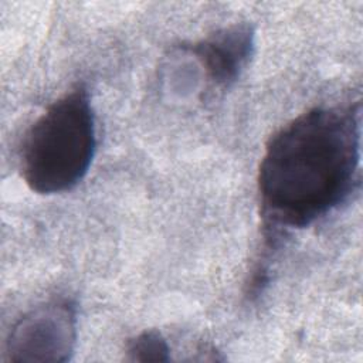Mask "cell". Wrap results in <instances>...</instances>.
Returning <instances> with one entry per match:
<instances>
[{"instance_id": "obj_1", "label": "cell", "mask_w": 363, "mask_h": 363, "mask_svg": "<svg viewBox=\"0 0 363 363\" xmlns=\"http://www.w3.org/2000/svg\"><path fill=\"white\" fill-rule=\"evenodd\" d=\"M360 102L316 106L267 142L258 170L265 245L286 230L305 228L359 186Z\"/></svg>"}, {"instance_id": "obj_2", "label": "cell", "mask_w": 363, "mask_h": 363, "mask_svg": "<svg viewBox=\"0 0 363 363\" xmlns=\"http://www.w3.org/2000/svg\"><path fill=\"white\" fill-rule=\"evenodd\" d=\"M95 149L89 94L78 85L51 102L27 129L20 147L21 177L38 194L68 191L88 173Z\"/></svg>"}, {"instance_id": "obj_3", "label": "cell", "mask_w": 363, "mask_h": 363, "mask_svg": "<svg viewBox=\"0 0 363 363\" xmlns=\"http://www.w3.org/2000/svg\"><path fill=\"white\" fill-rule=\"evenodd\" d=\"M77 312L68 299H52L23 315L6 343L9 362H67L75 347Z\"/></svg>"}, {"instance_id": "obj_4", "label": "cell", "mask_w": 363, "mask_h": 363, "mask_svg": "<svg viewBox=\"0 0 363 363\" xmlns=\"http://www.w3.org/2000/svg\"><path fill=\"white\" fill-rule=\"evenodd\" d=\"M255 48V30L248 23L223 27L187 47L217 89H228L248 65Z\"/></svg>"}, {"instance_id": "obj_5", "label": "cell", "mask_w": 363, "mask_h": 363, "mask_svg": "<svg viewBox=\"0 0 363 363\" xmlns=\"http://www.w3.org/2000/svg\"><path fill=\"white\" fill-rule=\"evenodd\" d=\"M125 359L129 362H169L170 347L166 337L155 330L147 329L128 340L125 347Z\"/></svg>"}]
</instances>
